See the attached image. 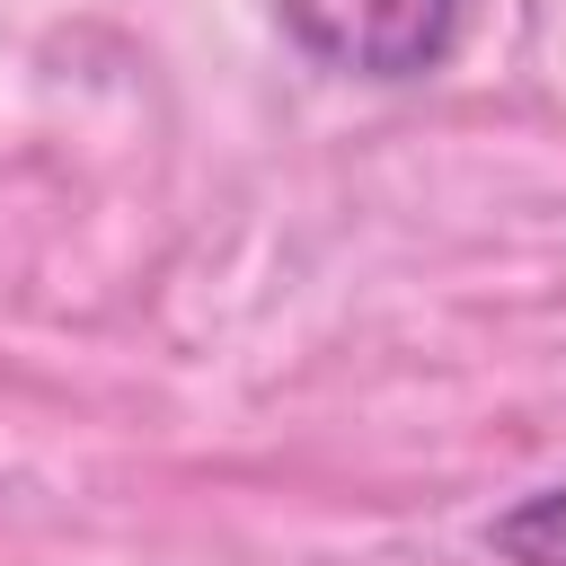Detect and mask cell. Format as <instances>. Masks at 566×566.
Here are the masks:
<instances>
[{
    "label": "cell",
    "mask_w": 566,
    "mask_h": 566,
    "mask_svg": "<svg viewBox=\"0 0 566 566\" xmlns=\"http://www.w3.org/2000/svg\"><path fill=\"white\" fill-rule=\"evenodd\" d=\"M283 35L345 80H424L451 62L469 0H274Z\"/></svg>",
    "instance_id": "cell-1"
},
{
    "label": "cell",
    "mask_w": 566,
    "mask_h": 566,
    "mask_svg": "<svg viewBox=\"0 0 566 566\" xmlns=\"http://www.w3.org/2000/svg\"><path fill=\"white\" fill-rule=\"evenodd\" d=\"M486 548L504 566H566V486H539V495L504 504L495 531H486Z\"/></svg>",
    "instance_id": "cell-2"
}]
</instances>
